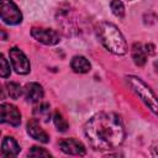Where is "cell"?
I'll list each match as a JSON object with an SVG mask.
<instances>
[{"label":"cell","instance_id":"1","mask_svg":"<svg viewBox=\"0 0 158 158\" xmlns=\"http://www.w3.org/2000/svg\"><path fill=\"white\" fill-rule=\"evenodd\" d=\"M84 132L95 151L115 149L125 139L123 123L114 112L95 114L85 123Z\"/></svg>","mask_w":158,"mask_h":158},{"label":"cell","instance_id":"2","mask_svg":"<svg viewBox=\"0 0 158 158\" xmlns=\"http://www.w3.org/2000/svg\"><path fill=\"white\" fill-rule=\"evenodd\" d=\"M96 36L109 52L118 56L127 52L126 40L114 23L101 22L96 28Z\"/></svg>","mask_w":158,"mask_h":158},{"label":"cell","instance_id":"3","mask_svg":"<svg viewBox=\"0 0 158 158\" xmlns=\"http://www.w3.org/2000/svg\"><path fill=\"white\" fill-rule=\"evenodd\" d=\"M127 83L130 84L132 90L141 98V100L149 107V110L158 116V98L154 95L152 89L139 78L133 75L127 77Z\"/></svg>","mask_w":158,"mask_h":158},{"label":"cell","instance_id":"4","mask_svg":"<svg viewBox=\"0 0 158 158\" xmlns=\"http://www.w3.org/2000/svg\"><path fill=\"white\" fill-rule=\"evenodd\" d=\"M1 20L7 25H19L22 21V14L11 0H0Z\"/></svg>","mask_w":158,"mask_h":158},{"label":"cell","instance_id":"5","mask_svg":"<svg viewBox=\"0 0 158 158\" xmlns=\"http://www.w3.org/2000/svg\"><path fill=\"white\" fill-rule=\"evenodd\" d=\"M10 54V60L12 63V68L15 69V72L17 74H27L31 70V65H30V60L27 59V57L25 56V53L17 48L14 47L10 49L9 52Z\"/></svg>","mask_w":158,"mask_h":158},{"label":"cell","instance_id":"6","mask_svg":"<svg viewBox=\"0 0 158 158\" xmlns=\"http://www.w3.org/2000/svg\"><path fill=\"white\" fill-rule=\"evenodd\" d=\"M31 35L36 41H38V42H41L43 44H47V46H54L60 41L59 35L52 28L32 27Z\"/></svg>","mask_w":158,"mask_h":158},{"label":"cell","instance_id":"7","mask_svg":"<svg viewBox=\"0 0 158 158\" xmlns=\"http://www.w3.org/2000/svg\"><path fill=\"white\" fill-rule=\"evenodd\" d=\"M0 111H1V122L9 123L15 127L21 123V114L16 106L4 102L0 106Z\"/></svg>","mask_w":158,"mask_h":158},{"label":"cell","instance_id":"8","mask_svg":"<svg viewBox=\"0 0 158 158\" xmlns=\"http://www.w3.org/2000/svg\"><path fill=\"white\" fill-rule=\"evenodd\" d=\"M59 147L64 153L70 154V156H84L85 154V146L75 138L62 139L59 142Z\"/></svg>","mask_w":158,"mask_h":158},{"label":"cell","instance_id":"9","mask_svg":"<svg viewBox=\"0 0 158 158\" xmlns=\"http://www.w3.org/2000/svg\"><path fill=\"white\" fill-rule=\"evenodd\" d=\"M27 132L32 138H35L36 141H40L42 143H47L49 141L48 135L46 133V131L43 128H41V126L38 125V122L36 120H31L27 122Z\"/></svg>","mask_w":158,"mask_h":158},{"label":"cell","instance_id":"10","mask_svg":"<svg viewBox=\"0 0 158 158\" xmlns=\"http://www.w3.org/2000/svg\"><path fill=\"white\" fill-rule=\"evenodd\" d=\"M25 96L30 102H38L43 98V89L38 83H28L25 86Z\"/></svg>","mask_w":158,"mask_h":158},{"label":"cell","instance_id":"11","mask_svg":"<svg viewBox=\"0 0 158 158\" xmlns=\"http://www.w3.org/2000/svg\"><path fill=\"white\" fill-rule=\"evenodd\" d=\"M20 152V146L12 137H5L1 143V154L4 157H16Z\"/></svg>","mask_w":158,"mask_h":158},{"label":"cell","instance_id":"12","mask_svg":"<svg viewBox=\"0 0 158 158\" xmlns=\"http://www.w3.org/2000/svg\"><path fill=\"white\" fill-rule=\"evenodd\" d=\"M70 65H72V69L75 73H88L90 70V68H91L90 62L85 57H83V56H75V57H73Z\"/></svg>","mask_w":158,"mask_h":158},{"label":"cell","instance_id":"13","mask_svg":"<svg viewBox=\"0 0 158 158\" xmlns=\"http://www.w3.org/2000/svg\"><path fill=\"white\" fill-rule=\"evenodd\" d=\"M132 59L136 65H138V67L144 65V63L147 60V53L144 51V47L141 43H135L132 46Z\"/></svg>","mask_w":158,"mask_h":158},{"label":"cell","instance_id":"14","mask_svg":"<svg viewBox=\"0 0 158 158\" xmlns=\"http://www.w3.org/2000/svg\"><path fill=\"white\" fill-rule=\"evenodd\" d=\"M33 115L37 120H43V121H48L49 116H51V110H49V105L48 104H41L40 106H37L33 110Z\"/></svg>","mask_w":158,"mask_h":158},{"label":"cell","instance_id":"15","mask_svg":"<svg viewBox=\"0 0 158 158\" xmlns=\"http://www.w3.org/2000/svg\"><path fill=\"white\" fill-rule=\"evenodd\" d=\"M6 91L11 99H19L22 95V88L20 86V84L14 81H10L6 84Z\"/></svg>","mask_w":158,"mask_h":158},{"label":"cell","instance_id":"16","mask_svg":"<svg viewBox=\"0 0 158 158\" xmlns=\"http://www.w3.org/2000/svg\"><path fill=\"white\" fill-rule=\"evenodd\" d=\"M53 122H54V125H56V127H57L58 131H60V132H65V131H67V128H68V122H67L65 118L62 116V114L54 112V115H53Z\"/></svg>","mask_w":158,"mask_h":158},{"label":"cell","instance_id":"17","mask_svg":"<svg viewBox=\"0 0 158 158\" xmlns=\"http://www.w3.org/2000/svg\"><path fill=\"white\" fill-rule=\"evenodd\" d=\"M110 6H111L112 14H114L116 17L122 19V17L125 16V6H123V4H122L120 0H112L111 4H110Z\"/></svg>","mask_w":158,"mask_h":158},{"label":"cell","instance_id":"18","mask_svg":"<svg viewBox=\"0 0 158 158\" xmlns=\"http://www.w3.org/2000/svg\"><path fill=\"white\" fill-rule=\"evenodd\" d=\"M0 75L2 78H7L10 75V64L4 57V54L0 56Z\"/></svg>","mask_w":158,"mask_h":158},{"label":"cell","instance_id":"19","mask_svg":"<svg viewBox=\"0 0 158 158\" xmlns=\"http://www.w3.org/2000/svg\"><path fill=\"white\" fill-rule=\"evenodd\" d=\"M28 156L30 157H51V153L48 151H46L44 148H41V147H37V146H33L31 148V151L28 152Z\"/></svg>","mask_w":158,"mask_h":158},{"label":"cell","instance_id":"20","mask_svg":"<svg viewBox=\"0 0 158 158\" xmlns=\"http://www.w3.org/2000/svg\"><path fill=\"white\" fill-rule=\"evenodd\" d=\"M151 154L153 157H158V142H154L151 147Z\"/></svg>","mask_w":158,"mask_h":158},{"label":"cell","instance_id":"21","mask_svg":"<svg viewBox=\"0 0 158 158\" xmlns=\"http://www.w3.org/2000/svg\"><path fill=\"white\" fill-rule=\"evenodd\" d=\"M144 51H146V53L147 54H153L154 53V46L153 44H146L144 46Z\"/></svg>","mask_w":158,"mask_h":158}]
</instances>
